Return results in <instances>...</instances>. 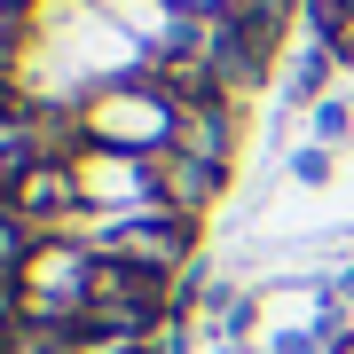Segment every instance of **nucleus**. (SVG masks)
I'll return each mask as SVG.
<instances>
[{"mask_svg":"<svg viewBox=\"0 0 354 354\" xmlns=\"http://www.w3.org/2000/svg\"><path fill=\"white\" fill-rule=\"evenodd\" d=\"M174 8H189V16H221L228 0H174Z\"/></svg>","mask_w":354,"mask_h":354,"instance_id":"nucleus-2","label":"nucleus"},{"mask_svg":"<svg viewBox=\"0 0 354 354\" xmlns=\"http://www.w3.org/2000/svg\"><path fill=\"white\" fill-rule=\"evenodd\" d=\"M79 134L95 150H127V158H165L181 134V102L158 87L150 71L134 79H102V87L79 102Z\"/></svg>","mask_w":354,"mask_h":354,"instance_id":"nucleus-1","label":"nucleus"}]
</instances>
